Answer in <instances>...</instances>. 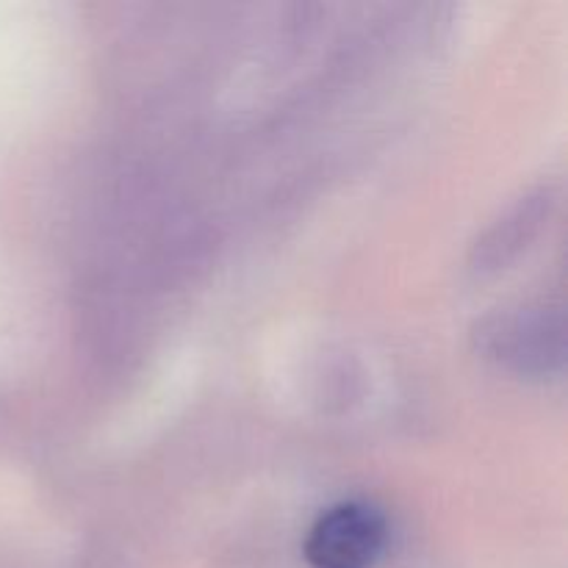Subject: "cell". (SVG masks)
<instances>
[{
  "instance_id": "obj_1",
  "label": "cell",
  "mask_w": 568,
  "mask_h": 568,
  "mask_svg": "<svg viewBox=\"0 0 568 568\" xmlns=\"http://www.w3.org/2000/svg\"><path fill=\"white\" fill-rule=\"evenodd\" d=\"M392 538L386 514L366 499H344L311 521L303 558L311 568H375Z\"/></svg>"
}]
</instances>
